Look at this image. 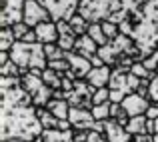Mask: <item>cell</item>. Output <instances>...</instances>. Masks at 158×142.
<instances>
[{"label":"cell","mask_w":158,"mask_h":142,"mask_svg":"<svg viewBox=\"0 0 158 142\" xmlns=\"http://www.w3.org/2000/svg\"><path fill=\"white\" fill-rule=\"evenodd\" d=\"M48 68H52L54 72H58L60 76H64V74L70 70V62L66 60V58H58V60H50V62H48Z\"/></svg>","instance_id":"obj_29"},{"label":"cell","mask_w":158,"mask_h":142,"mask_svg":"<svg viewBox=\"0 0 158 142\" xmlns=\"http://www.w3.org/2000/svg\"><path fill=\"white\" fill-rule=\"evenodd\" d=\"M130 142H154V136L152 134H136V136H132Z\"/></svg>","instance_id":"obj_39"},{"label":"cell","mask_w":158,"mask_h":142,"mask_svg":"<svg viewBox=\"0 0 158 142\" xmlns=\"http://www.w3.org/2000/svg\"><path fill=\"white\" fill-rule=\"evenodd\" d=\"M44 54H46V58H48V62L50 60H58V58H64V50H62L60 46H58L56 42H52V44H44Z\"/></svg>","instance_id":"obj_28"},{"label":"cell","mask_w":158,"mask_h":142,"mask_svg":"<svg viewBox=\"0 0 158 142\" xmlns=\"http://www.w3.org/2000/svg\"><path fill=\"white\" fill-rule=\"evenodd\" d=\"M86 34H88L90 38L98 44V46H106V44H108V38H106L104 30H102V24L100 22H90L88 32H86Z\"/></svg>","instance_id":"obj_23"},{"label":"cell","mask_w":158,"mask_h":142,"mask_svg":"<svg viewBox=\"0 0 158 142\" xmlns=\"http://www.w3.org/2000/svg\"><path fill=\"white\" fill-rule=\"evenodd\" d=\"M90 62H92V68H100V66H104V60H102L98 54H94V56L90 58Z\"/></svg>","instance_id":"obj_43"},{"label":"cell","mask_w":158,"mask_h":142,"mask_svg":"<svg viewBox=\"0 0 158 142\" xmlns=\"http://www.w3.org/2000/svg\"><path fill=\"white\" fill-rule=\"evenodd\" d=\"M0 140H28L34 142L42 134V124L36 116L32 96L22 88L20 76H0Z\"/></svg>","instance_id":"obj_1"},{"label":"cell","mask_w":158,"mask_h":142,"mask_svg":"<svg viewBox=\"0 0 158 142\" xmlns=\"http://www.w3.org/2000/svg\"><path fill=\"white\" fill-rule=\"evenodd\" d=\"M34 32H36L38 42H42V44L58 42V26H56V22H54V20L40 22L38 26H34Z\"/></svg>","instance_id":"obj_14"},{"label":"cell","mask_w":158,"mask_h":142,"mask_svg":"<svg viewBox=\"0 0 158 142\" xmlns=\"http://www.w3.org/2000/svg\"><path fill=\"white\" fill-rule=\"evenodd\" d=\"M148 100L152 104H158V74L154 72L150 78V86H148Z\"/></svg>","instance_id":"obj_33"},{"label":"cell","mask_w":158,"mask_h":142,"mask_svg":"<svg viewBox=\"0 0 158 142\" xmlns=\"http://www.w3.org/2000/svg\"><path fill=\"white\" fill-rule=\"evenodd\" d=\"M102 140V134L98 130H88V138H86V142H100Z\"/></svg>","instance_id":"obj_41"},{"label":"cell","mask_w":158,"mask_h":142,"mask_svg":"<svg viewBox=\"0 0 158 142\" xmlns=\"http://www.w3.org/2000/svg\"><path fill=\"white\" fill-rule=\"evenodd\" d=\"M98 48H100V46H98V44L94 42L88 34L78 36L76 44H74V52L80 54V56H84V58H88V60L94 56V54H98Z\"/></svg>","instance_id":"obj_16"},{"label":"cell","mask_w":158,"mask_h":142,"mask_svg":"<svg viewBox=\"0 0 158 142\" xmlns=\"http://www.w3.org/2000/svg\"><path fill=\"white\" fill-rule=\"evenodd\" d=\"M156 74H158V66H156Z\"/></svg>","instance_id":"obj_47"},{"label":"cell","mask_w":158,"mask_h":142,"mask_svg":"<svg viewBox=\"0 0 158 142\" xmlns=\"http://www.w3.org/2000/svg\"><path fill=\"white\" fill-rule=\"evenodd\" d=\"M124 98H126V94H124V92H120V90H110V102L120 104Z\"/></svg>","instance_id":"obj_37"},{"label":"cell","mask_w":158,"mask_h":142,"mask_svg":"<svg viewBox=\"0 0 158 142\" xmlns=\"http://www.w3.org/2000/svg\"><path fill=\"white\" fill-rule=\"evenodd\" d=\"M92 116L96 120H108L110 118V102H104V104H96V106H92Z\"/></svg>","instance_id":"obj_27"},{"label":"cell","mask_w":158,"mask_h":142,"mask_svg":"<svg viewBox=\"0 0 158 142\" xmlns=\"http://www.w3.org/2000/svg\"><path fill=\"white\" fill-rule=\"evenodd\" d=\"M64 58L70 62V70L64 74V76L72 78V80H86L88 72L92 70V62H90L88 58L76 54L74 50H68V52L64 54Z\"/></svg>","instance_id":"obj_8"},{"label":"cell","mask_w":158,"mask_h":142,"mask_svg":"<svg viewBox=\"0 0 158 142\" xmlns=\"http://www.w3.org/2000/svg\"><path fill=\"white\" fill-rule=\"evenodd\" d=\"M20 82H22V88L26 90V92L30 94V96H34V94L44 86L42 76H36V74H32V72H30V70H28V72H24L22 76H20Z\"/></svg>","instance_id":"obj_18"},{"label":"cell","mask_w":158,"mask_h":142,"mask_svg":"<svg viewBox=\"0 0 158 142\" xmlns=\"http://www.w3.org/2000/svg\"><path fill=\"white\" fill-rule=\"evenodd\" d=\"M36 116H38V120H40L44 130H54V128H58V118L46 106H36Z\"/></svg>","instance_id":"obj_20"},{"label":"cell","mask_w":158,"mask_h":142,"mask_svg":"<svg viewBox=\"0 0 158 142\" xmlns=\"http://www.w3.org/2000/svg\"><path fill=\"white\" fill-rule=\"evenodd\" d=\"M120 110H122V104H114V102H110V118H116Z\"/></svg>","instance_id":"obj_42"},{"label":"cell","mask_w":158,"mask_h":142,"mask_svg":"<svg viewBox=\"0 0 158 142\" xmlns=\"http://www.w3.org/2000/svg\"><path fill=\"white\" fill-rule=\"evenodd\" d=\"M146 122H148V116L146 114L132 116L130 122L126 124V130L130 132L132 136H136V134H148V132H146Z\"/></svg>","instance_id":"obj_21"},{"label":"cell","mask_w":158,"mask_h":142,"mask_svg":"<svg viewBox=\"0 0 158 142\" xmlns=\"http://www.w3.org/2000/svg\"><path fill=\"white\" fill-rule=\"evenodd\" d=\"M46 108L56 116L58 120H68V114H70V104L68 100H58V98H52L50 102L46 104Z\"/></svg>","instance_id":"obj_19"},{"label":"cell","mask_w":158,"mask_h":142,"mask_svg":"<svg viewBox=\"0 0 158 142\" xmlns=\"http://www.w3.org/2000/svg\"><path fill=\"white\" fill-rule=\"evenodd\" d=\"M78 4L80 0H44V6L48 8L52 20H70L78 12Z\"/></svg>","instance_id":"obj_7"},{"label":"cell","mask_w":158,"mask_h":142,"mask_svg":"<svg viewBox=\"0 0 158 142\" xmlns=\"http://www.w3.org/2000/svg\"><path fill=\"white\" fill-rule=\"evenodd\" d=\"M78 12L88 22H104L110 18V0H80Z\"/></svg>","instance_id":"obj_5"},{"label":"cell","mask_w":158,"mask_h":142,"mask_svg":"<svg viewBox=\"0 0 158 142\" xmlns=\"http://www.w3.org/2000/svg\"><path fill=\"white\" fill-rule=\"evenodd\" d=\"M10 58L22 68V74L32 68H48V58L44 54V44L42 42H18L10 48Z\"/></svg>","instance_id":"obj_3"},{"label":"cell","mask_w":158,"mask_h":142,"mask_svg":"<svg viewBox=\"0 0 158 142\" xmlns=\"http://www.w3.org/2000/svg\"><path fill=\"white\" fill-rule=\"evenodd\" d=\"M56 26H58V42L56 44L64 50V52L74 50V44H76L78 36H76V32L72 30L70 22H68V20H58Z\"/></svg>","instance_id":"obj_13"},{"label":"cell","mask_w":158,"mask_h":142,"mask_svg":"<svg viewBox=\"0 0 158 142\" xmlns=\"http://www.w3.org/2000/svg\"><path fill=\"white\" fill-rule=\"evenodd\" d=\"M144 66H146L150 72H156V66H158V50H154V52L150 54L148 58H144Z\"/></svg>","instance_id":"obj_35"},{"label":"cell","mask_w":158,"mask_h":142,"mask_svg":"<svg viewBox=\"0 0 158 142\" xmlns=\"http://www.w3.org/2000/svg\"><path fill=\"white\" fill-rule=\"evenodd\" d=\"M26 0H0V28L22 22Z\"/></svg>","instance_id":"obj_6"},{"label":"cell","mask_w":158,"mask_h":142,"mask_svg":"<svg viewBox=\"0 0 158 142\" xmlns=\"http://www.w3.org/2000/svg\"><path fill=\"white\" fill-rule=\"evenodd\" d=\"M100 142H110V140H106V138H104V136H102V140H100Z\"/></svg>","instance_id":"obj_46"},{"label":"cell","mask_w":158,"mask_h":142,"mask_svg":"<svg viewBox=\"0 0 158 142\" xmlns=\"http://www.w3.org/2000/svg\"><path fill=\"white\" fill-rule=\"evenodd\" d=\"M104 102H110V88L104 86V88H96V92L92 96V104H104Z\"/></svg>","instance_id":"obj_31"},{"label":"cell","mask_w":158,"mask_h":142,"mask_svg":"<svg viewBox=\"0 0 158 142\" xmlns=\"http://www.w3.org/2000/svg\"><path fill=\"white\" fill-rule=\"evenodd\" d=\"M68 120L72 122L74 130H94L96 124H98V120L92 116L90 110H86V108H76V106H70Z\"/></svg>","instance_id":"obj_10"},{"label":"cell","mask_w":158,"mask_h":142,"mask_svg":"<svg viewBox=\"0 0 158 142\" xmlns=\"http://www.w3.org/2000/svg\"><path fill=\"white\" fill-rule=\"evenodd\" d=\"M130 72L134 74V76H138V78H152V74H154L144 66V62H134L132 68H130Z\"/></svg>","instance_id":"obj_32"},{"label":"cell","mask_w":158,"mask_h":142,"mask_svg":"<svg viewBox=\"0 0 158 142\" xmlns=\"http://www.w3.org/2000/svg\"><path fill=\"white\" fill-rule=\"evenodd\" d=\"M102 24V30H104V34H106V38H108V42L110 40H114L116 36L120 34V26L116 22H110V20H104V22H100Z\"/></svg>","instance_id":"obj_30"},{"label":"cell","mask_w":158,"mask_h":142,"mask_svg":"<svg viewBox=\"0 0 158 142\" xmlns=\"http://www.w3.org/2000/svg\"><path fill=\"white\" fill-rule=\"evenodd\" d=\"M10 60V52H0V66H4Z\"/></svg>","instance_id":"obj_44"},{"label":"cell","mask_w":158,"mask_h":142,"mask_svg":"<svg viewBox=\"0 0 158 142\" xmlns=\"http://www.w3.org/2000/svg\"><path fill=\"white\" fill-rule=\"evenodd\" d=\"M12 30H14V36H16V40H22L24 36H26L28 32L32 30V28L28 26L26 22H18V24H14V26H12Z\"/></svg>","instance_id":"obj_34"},{"label":"cell","mask_w":158,"mask_h":142,"mask_svg":"<svg viewBox=\"0 0 158 142\" xmlns=\"http://www.w3.org/2000/svg\"><path fill=\"white\" fill-rule=\"evenodd\" d=\"M42 80L46 86H50L52 90H62V76L58 72H54L52 68H46L42 72Z\"/></svg>","instance_id":"obj_25"},{"label":"cell","mask_w":158,"mask_h":142,"mask_svg":"<svg viewBox=\"0 0 158 142\" xmlns=\"http://www.w3.org/2000/svg\"><path fill=\"white\" fill-rule=\"evenodd\" d=\"M74 82L76 80H72V78H68V76H62V90H64V92L74 90Z\"/></svg>","instance_id":"obj_38"},{"label":"cell","mask_w":158,"mask_h":142,"mask_svg":"<svg viewBox=\"0 0 158 142\" xmlns=\"http://www.w3.org/2000/svg\"><path fill=\"white\" fill-rule=\"evenodd\" d=\"M18 42L14 36L12 26H2L0 28V52H10V48Z\"/></svg>","instance_id":"obj_22"},{"label":"cell","mask_w":158,"mask_h":142,"mask_svg":"<svg viewBox=\"0 0 158 142\" xmlns=\"http://www.w3.org/2000/svg\"><path fill=\"white\" fill-rule=\"evenodd\" d=\"M120 104H122V108L128 112V114H130V118H132V116L146 114L152 102L146 98V96H140L138 92H132V94H128V96H126V98H124Z\"/></svg>","instance_id":"obj_11"},{"label":"cell","mask_w":158,"mask_h":142,"mask_svg":"<svg viewBox=\"0 0 158 142\" xmlns=\"http://www.w3.org/2000/svg\"><path fill=\"white\" fill-rule=\"evenodd\" d=\"M120 32L130 36L134 44L148 58L158 50V8L148 6L132 12L124 22H120Z\"/></svg>","instance_id":"obj_2"},{"label":"cell","mask_w":158,"mask_h":142,"mask_svg":"<svg viewBox=\"0 0 158 142\" xmlns=\"http://www.w3.org/2000/svg\"><path fill=\"white\" fill-rule=\"evenodd\" d=\"M6 142H28V140H6Z\"/></svg>","instance_id":"obj_45"},{"label":"cell","mask_w":158,"mask_h":142,"mask_svg":"<svg viewBox=\"0 0 158 142\" xmlns=\"http://www.w3.org/2000/svg\"><path fill=\"white\" fill-rule=\"evenodd\" d=\"M0 76H22V68L10 58L4 66H0Z\"/></svg>","instance_id":"obj_26"},{"label":"cell","mask_w":158,"mask_h":142,"mask_svg":"<svg viewBox=\"0 0 158 142\" xmlns=\"http://www.w3.org/2000/svg\"><path fill=\"white\" fill-rule=\"evenodd\" d=\"M110 74H112V66L104 64V66H100V68L90 70L86 80L92 86H96V88H104V86H108V82H110Z\"/></svg>","instance_id":"obj_15"},{"label":"cell","mask_w":158,"mask_h":142,"mask_svg":"<svg viewBox=\"0 0 158 142\" xmlns=\"http://www.w3.org/2000/svg\"><path fill=\"white\" fill-rule=\"evenodd\" d=\"M52 20L50 12L44 4H40L38 0H26L24 2V14H22V22H26L30 28L38 26L40 22H46Z\"/></svg>","instance_id":"obj_9"},{"label":"cell","mask_w":158,"mask_h":142,"mask_svg":"<svg viewBox=\"0 0 158 142\" xmlns=\"http://www.w3.org/2000/svg\"><path fill=\"white\" fill-rule=\"evenodd\" d=\"M96 92V86H92L88 80H76L74 82V90L66 92V100H68L70 106L76 108H86V110H92V96Z\"/></svg>","instance_id":"obj_4"},{"label":"cell","mask_w":158,"mask_h":142,"mask_svg":"<svg viewBox=\"0 0 158 142\" xmlns=\"http://www.w3.org/2000/svg\"><path fill=\"white\" fill-rule=\"evenodd\" d=\"M68 22H70V26H72V30L76 32V36H82V34H86V32H88L90 22L80 14V12H76V14H74L72 18L68 20Z\"/></svg>","instance_id":"obj_24"},{"label":"cell","mask_w":158,"mask_h":142,"mask_svg":"<svg viewBox=\"0 0 158 142\" xmlns=\"http://www.w3.org/2000/svg\"><path fill=\"white\" fill-rule=\"evenodd\" d=\"M102 136L110 142H130L132 140V134L126 130V126H122L116 118L104 120V132H102Z\"/></svg>","instance_id":"obj_12"},{"label":"cell","mask_w":158,"mask_h":142,"mask_svg":"<svg viewBox=\"0 0 158 142\" xmlns=\"http://www.w3.org/2000/svg\"><path fill=\"white\" fill-rule=\"evenodd\" d=\"M146 132H148V134H158V118H148Z\"/></svg>","instance_id":"obj_36"},{"label":"cell","mask_w":158,"mask_h":142,"mask_svg":"<svg viewBox=\"0 0 158 142\" xmlns=\"http://www.w3.org/2000/svg\"><path fill=\"white\" fill-rule=\"evenodd\" d=\"M88 130H74V142H86Z\"/></svg>","instance_id":"obj_40"},{"label":"cell","mask_w":158,"mask_h":142,"mask_svg":"<svg viewBox=\"0 0 158 142\" xmlns=\"http://www.w3.org/2000/svg\"><path fill=\"white\" fill-rule=\"evenodd\" d=\"M34 142H74V130H42Z\"/></svg>","instance_id":"obj_17"}]
</instances>
